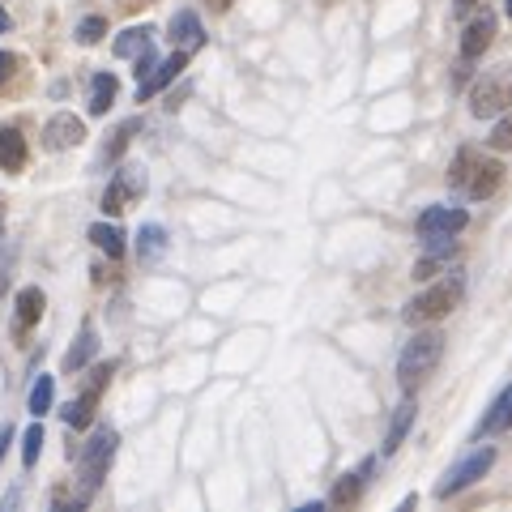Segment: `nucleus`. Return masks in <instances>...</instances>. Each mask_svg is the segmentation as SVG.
I'll return each instance as SVG.
<instances>
[{"label": "nucleus", "mask_w": 512, "mask_h": 512, "mask_svg": "<svg viewBox=\"0 0 512 512\" xmlns=\"http://www.w3.org/2000/svg\"><path fill=\"white\" fill-rule=\"evenodd\" d=\"M500 184H504V167L495 163V158H487L483 150H470V146L457 150L453 167H448V188H453L457 197H466V201H487Z\"/></svg>", "instance_id": "obj_1"}, {"label": "nucleus", "mask_w": 512, "mask_h": 512, "mask_svg": "<svg viewBox=\"0 0 512 512\" xmlns=\"http://www.w3.org/2000/svg\"><path fill=\"white\" fill-rule=\"evenodd\" d=\"M440 355H444V338L436 329L414 333V338L402 346V359H397V384H402L406 393H414L431 372H436Z\"/></svg>", "instance_id": "obj_2"}, {"label": "nucleus", "mask_w": 512, "mask_h": 512, "mask_svg": "<svg viewBox=\"0 0 512 512\" xmlns=\"http://www.w3.org/2000/svg\"><path fill=\"white\" fill-rule=\"evenodd\" d=\"M461 299H466V278H440L431 291H423L419 299L406 303L402 320L406 325H431V320H444L448 312H457Z\"/></svg>", "instance_id": "obj_3"}, {"label": "nucleus", "mask_w": 512, "mask_h": 512, "mask_svg": "<svg viewBox=\"0 0 512 512\" xmlns=\"http://www.w3.org/2000/svg\"><path fill=\"white\" fill-rule=\"evenodd\" d=\"M512 107V64H495L470 86V116L474 120H495L500 111Z\"/></svg>", "instance_id": "obj_4"}, {"label": "nucleus", "mask_w": 512, "mask_h": 512, "mask_svg": "<svg viewBox=\"0 0 512 512\" xmlns=\"http://www.w3.org/2000/svg\"><path fill=\"white\" fill-rule=\"evenodd\" d=\"M116 444H120V436L111 427H99L94 431V440L77 453V461H82V500H90L94 491H99V483L107 478V470H111V461H116Z\"/></svg>", "instance_id": "obj_5"}, {"label": "nucleus", "mask_w": 512, "mask_h": 512, "mask_svg": "<svg viewBox=\"0 0 512 512\" xmlns=\"http://www.w3.org/2000/svg\"><path fill=\"white\" fill-rule=\"evenodd\" d=\"M495 466V448H474L470 457H461L453 470H448L444 478H440V487H436V500H453L457 491H466L470 483H478L487 470Z\"/></svg>", "instance_id": "obj_6"}, {"label": "nucleus", "mask_w": 512, "mask_h": 512, "mask_svg": "<svg viewBox=\"0 0 512 512\" xmlns=\"http://www.w3.org/2000/svg\"><path fill=\"white\" fill-rule=\"evenodd\" d=\"M107 380H111V363H107V367H94V372H90V384L82 389V397H73V402L60 410V419L69 423L73 431H82V427L94 423V406H99V393L107 389Z\"/></svg>", "instance_id": "obj_7"}, {"label": "nucleus", "mask_w": 512, "mask_h": 512, "mask_svg": "<svg viewBox=\"0 0 512 512\" xmlns=\"http://www.w3.org/2000/svg\"><path fill=\"white\" fill-rule=\"evenodd\" d=\"M146 188H150V180H146V171H141V167L116 171V175H111V184H107V192H103V214L128 210V201H141V197H146Z\"/></svg>", "instance_id": "obj_8"}, {"label": "nucleus", "mask_w": 512, "mask_h": 512, "mask_svg": "<svg viewBox=\"0 0 512 512\" xmlns=\"http://www.w3.org/2000/svg\"><path fill=\"white\" fill-rule=\"evenodd\" d=\"M86 141V124L73 116V111H60V116H52L43 124V146L47 150H73V146H82Z\"/></svg>", "instance_id": "obj_9"}, {"label": "nucleus", "mask_w": 512, "mask_h": 512, "mask_svg": "<svg viewBox=\"0 0 512 512\" xmlns=\"http://www.w3.org/2000/svg\"><path fill=\"white\" fill-rule=\"evenodd\" d=\"M470 227V214L461 205H431L419 214V235H457Z\"/></svg>", "instance_id": "obj_10"}, {"label": "nucleus", "mask_w": 512, "mask_h": 512, "mask_svg": "<svg viewBox=\"0 0 512 512\" xmlns=\"http://www.w3.org/2000/svg\"><path fill=\"white\" fill-rule=\"evenodd\" d=\"M188 56H192V52H180V47H175V52H171L167 60H158V64H154V73L146 77V82H137V103H150V99H154V94H158V90H163V86H171V82H175V77H180V73H184V64H188Z\"/></svg>", "instance_id": "obj_11"}, {"label": "nucleus", "mask_w": 512, "mask_h": 512, "mask_svg": "<svg viewBox=\"0 0 512 512\" xmlns=\"http://www.w3.org/2000/svg\"><path fill=\"white\" fill-rule=\"evenodd\" d=\"M180 52H197V47L205 43V30H201V18L192 9H184V13H175L171 18V35H167Z\"/></svg>", "instance_id": "obj_12"}, {"label": "nucleus", "mask_w": 512, "mask_h": 512, "mask_svg": "<svg viewBox=\"0 0 512 512\" xmlns=\"http://www.w3.org/2000/svg\"><path fill=\"white\" fill-rule=\"evenodd\" d=\"M491 39H495V18H491V13H483V18H474L466 26V35H461V60L483 56L491 47Z\"/></svg>", "instance_id": "obj_13"}, {"label": "nucleus", "mask_w": 512, "mask_h": 512, "mask_svg": "<svg viewBox=\"0 0 512 512\" xmlns=\"http://www.w3.org/2000/svg\"><path fill=\"white\" fill-rule=\"evenodd\" d=\"M99 355V333H94V325H82V333H77V342L69 346V355H64V372H82V367Z\"/></svg>", "instance_id": "obj_14"}, {"label": "nucleus", "mask_w": 512, "mask_h": 512, "mask_svg": "<svg viewBox=\"0 0 512 512\" xmlns=\"http://www.w3.org/2000/svg\"><path fill=\"white\" fill-rule=\"evenodd\" d=\"M43 303H47V299H43L39 286H26V291H18V303H13V308H18V312H13V329L26 333L30 325H39Z\"/></svg>", "instance_id": "obj_15"}, {"label": "nucleus", "mask_w": 512, "mask_h": 512, "mask_svg": "<svg viewBox=\"0 0 512 512\" xmlns=\"http://www.w3.org/2000/svg\"><path fill=\"white\" fill-rule=\"evenodd\" d=\"M116 94H120L116 73H94V82H90V103H86V111H90V116H107V111H111V103H116Z\"/></svg>", "instance_id": "obj_16"}, {"label": "nucleus", "mask_w": 512, "mask_h": 512, "mask_svg": "<svg viewBox=\"0 0 512 512\" xmlns=\"http://www.w3.org/2000/svg\"><path fill=\"white\" fill-rule=\"evenodd\" d=\"M0 167L5 171L26 167V137L18 133V128H0Z\"/></svg>", "instance_id": "obj_17"}, {"label": "nucleus", "mask_w": 512, "mask_h": 512, "mask_svg": "<svg viewBox=\"0 0 512 512\" xmlns=\"http://www.w3.org/2000/svg\"><path fill=\"white\" fill-rule=\"evenodd\" d=\"M508 427H512V384L491 402L487 419H483V427H478V431H483V436H500V431H508Z\"/></svg>", "instance_id": "obj_18"}, {"label": "nucleus", "mask_w": 512, "mask_h": 512, "mask_svg": "<svg viewBox=\"0 0 512 512\" xmlns=\"http://www.w3.org/2000/svg\"><path fill=\"white\" fill-rule=\"evenodd\" d=\"M410 423H414V402L406 397L402 406H397V414H393V423H389V436H384V457H393L397 448H402V440H406V431H410Z\"/></svg>", "instance_id": "obj_19"}, {"label": "nucleus", "mask_w": 512, "mask_h": 512, "mask_svg": "<svg viewBox=\"0 0 512 512\" xmlns=\"http://www.w3.org/2000/svg\"><path fill=\"white\" fill-rule=\"evenodd\" d=\"M163 252H167V231L158 227V222H146V227L137 231V256L141 261H158Z\"/></svg>", "instance_id": "obj_20"}, {"label": "nucleus", "mask_w": 512, "mask_h": 512, "mask_svg": "<svg viewBox=\"0 0 512 512\" xmlns=\"http://www.w3.org/2000/svg\"><path fill=\"white\" fill-rule=\"evenodd\" d=\"M150 39H154V30L150 26H128L124 30V35L116 39V47H111V52H116V56H141V52H150Z\"/></svg>", "instance_id": "obj_21"}, {"label": "nucleus", "mask_w": 512, "mask_h": 512, "mask_svg": "<svg viewBox=\"0 0 512 512\" xmlns=\"http://www.w3.org/2000/svg\"><path fill=\"white\" fill-rule=\"evenodd\" d=\"M367 474H372V461H363V466H359L355 474H346L342 483L333 487L329 504H355V500H359V491H363V483H367Z\"/></svg>", "instance_id": "obj_22"}, {"label": "nucleus", "mask_w": 512, "mask_h": 512, "mask_svg": "<svg viewBox=\"0 0 512 512\" xmlns=\"http://www.w3.org/2000/svg\"><path fill=\"white\" fill-rule=\"evenodd\" d=\"M90 239H94V248H103V252L111 256V261H116V256H124V231L111 227V222H94Z\"/></svg>", "instance_id": "obj_23"}, {"label": "nucleus", "mask_w": 512, "mask_h": 512, "mask_svg": "<svg viewBox=\"0 0 512 512\" xmlns=\"http://www.w3.org/2000/svg\"><path fill=\"white\" fill-rule=\"evenodd\" d=\"M52 402H56V384H52V376H39L35 384H30V414H35V419H43L47 410H52Z\"/></svg>", "instance_id": "obj_24"}, {"label": "nucleus", "mask_w": 512, "mask_h": 512, "mask_svg": "<svg viewBox=\"0 0 512 512\" xmlns=\"http://www.w3.org/2000/svg\"><path fill=\"white\" fill-rule=\"evenodd\" d=\"M141 133V116H133V120H124L120 128H116V133H111V146L103 150V163H116V158L128 150V141H133Z\"/></svg>", "instance_id": "obj_25"}, {"label": "nucleus", "mask_w": 512, "mask_h": 512, "mask_svg": "<svg viewBox=\"0 0 512 512\" xmlns=\"http://www.w3.org/2000/svg\"><path fill=\"white\" fill-rule=\"evenodd\" d=\"M39 453H43V427L35 423V427H26V436H22V466H26V470H35Z\"/></svg>", "instance_id": "obj_26"}, {"label": "nucleus", "mask_w": 512, "mask_h": 512, "mask_svg": "<svg viewBox=\"0 0 512 512\" xmlns=\"http://www.w3.org/2000/svg\"><path fill=\"white\" fill-rule=\"evenodd\" d=\"M487 146H491V150H512V107L500 111V120H495L491 137H487Z\"/></svg>", "instance_id": "obj_27"}, {"label": "nucleus", "mask_w": 512, "mask_h": 512, "mask_svg": "<svg viewBox=\"0 0 512 512\" xmlns=\"http://www.w3.org/2000/svg\"><path fill=\"white\" fill-rule=\"evenodd\" d=\"M107 35V18H99V13H94V18H82V26H77V43L82 47H94Z\"/></svg>", "instance_id": "obj_28"}, {"label": "nucleus", "mask_w": 512, "mask_h": 512, "mask_svg": "<svg viewBox=\"0 0 512 512\" xmlns=\"http://www.w3.org/2000/svg\"><path fill=\"white\" fill-rule=\"evenodd\" d=\"M18 69H22V56H18V52H0V86L13 82V77H18Z\"/></svg>", "instance_id": "obj_29"}, {"label": "nucleus", "mask_w": 512, "mask_h": 512, "mask_svg": "<svg viewBox=\"0 0 512 512\" xmlns=\"http://www.w3.org/2000/svg\"><path fill=\"white\" fill-rule=\"evenodd\" d=\"M440 265H444V261H436V256H427V252H423V261H419V265H414V278H419V282H427V278H436V274H440Z\"/></svg>", "instance_id": "obj_30"}, {"label": "nucleus", "mask_w": 512, "mask_h": 512, "mask_svg": "<svg viewBox=\"0 0 512 512\" xmlns=\"http://www.w3.org/2000/svg\"><path fill=\"white\" fill-rule=\"evenodd\" d=\"M9 440H13V431L0 427V461H5V453H9Z\"/></svg>", "instance_id": "obj_31"}, {"label": "nucleus", "mask_w": 512, "mask_h": 512, "mask_svg": "<svg viewBox=\"0 0 512 512\" xmlns=\"http://www.w3.org/2000/svg\"><path fill=\"white\" fill-rule=\"evenodd\" d=\"M5 286H9V269H5V261H0V295H5Z\"/></svg>", "instance_id": "obj_32"}, {"label": "nucleus", "mask_w": 512, "mask_h": 512, "mask_svg": "<svg viewBox=\"0 0 512 512\" xmlns=\"http://www.w3.org/2000/svg\"><path fill=\"white\" fill-rule=\"evenodd\" d=\"M210 9H214V13H222V9H231V0H210Z\"/></svg>", "instance_id": "obj_33"}, {"label": "nucleus", "mask_w": 512, "mask_h": 512, "mask_svg": "<svg viewBox=\"0 0 512 512\" xmlns=\"http://www.w3.org/2000/svg\"><path fill=\"white\" fill-rule=\"evenodd\" d=\"M5 30H9V13L0 9V35H5Z\"/></svg>", "instance_id": "obj_34"}, {"label": "nucleus", "mask_w": 512, "mask_h": 512, "mask_svg": "<svg viewBox=\"0 0 512 512\" xmlns=\"http://www.w3.org/2000/svg\"><path fill=\"white\" fill-rule=\"evenodd\" d=\"M470 5H478V0H457V13H466Z\"/></svg>", "instance_id": "obj_35"}, {"label": "nucleus", "mask_w": 512, "mask_h": 512, "mask_svg": "<svg viewBox=\"0 0 512 512\" xmlns=\"http://www.w3.org/2000/svg\"><path fill=\"white\" fill-rule=\"evenodd\" d=\"M504 13H508V22H512V0H508V5H504Z\"/></svg>", "instance_id": "obj_36"}, {"label": "nucleus", "mask_w": 512, "mask_h": 512, "mask_svg": "<svg viewBox=\"0 0 512 512\" xmlns=\"http://www.w3.org/2000/svg\"><path fill=\"white\" fill-rule=\"evenodd\" d=\"M0 239H5V231H0Z\"/></svg>", "instance_id": "obj_37"}]
</instances>
